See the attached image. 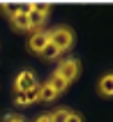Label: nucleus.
Here are the masks:
<instances>
[{
	"label": "nucleus",
	"instance_id": "nucleus-4",
	"mask_svg": "<svg viewBox=\"0 0 113 122\" xmlns=\"http://www.w3.org/2000/svg\"><path fill=\"white\" fill-rule=\"evenodd\" d=\"M35 88H37V76H35V71H30V69L19 71V76L14 78V90L16 92H28V90H35Z\"/></svg>",
	"mask_w": 113,
	"mask_h": 122
},
{
	"label": "nucleus",
	"instance_id": "nucleus-11",
	"mask_svg": "<svg viewBox=\"0 0 113 122\" xmlns=\"http://www.w3.org/2000/svg\"><path fill=\"white\" fill-rule=\"evenodd\" d=\"M46 83H48V85H51V88H53V90H55V92H58V95H60V92H65V90H67V88H69V85H67V83H65V81H62V78H58V76H55V74H53V76H51V78H48V81H46Z\"/></svg>",
	"mask_w": 113,
	"mask_h": 122
},
{
	"label": "nucleus",
	"instance_id": "nucleus-7",
	"mask_svg": "<svg viewBox=\"0 0 113 122\" xmlns=\"http://www.w3.org/2000/svg\"><path fill=\"white\" fill-rule=\"evenodd\" d=\"M14 102H16V106H30V104L39 102V85L35 90H28V92H16Z\"/></svg>",
	"mask_w": 113,
	"mask_h": 122
},
{
	"label": "nucleus",
	"instance_id": "nucleus-12",
	"mask_svg": "<svg viewBox=\"0 0 113 122\" xmlns=\"http://www.w3.org/2000/svg\"><path fill=\"white\" fill-rule=\"evenodd\" d=\"M67 115H69V111L67 108H55L53 113H48V117H51V122H65Z\"/></svg>",
	"mask_w": 113,
	"mask_h": 122
},
{
	"label": "nucleus",
	"instance_id": "nucleus-10",
	"mask_svg": "<svg viewBox=\"0 0 113 122\" xmlns=\"http://www.w3.org/2000/svg\"><path fill=\"white\" fill-rule=\"evenodd\" d=\"M39 55H42V58H44V60H55V58H58V55H60V51H58V48L53 46V44H51V41H48L46 46H44V48H42V51H39Z\"/></svg>",
	"mask_w": 113,
	"mask_h": 122
},
{
	"label": "nucleus",
	"instance_id": "nucleus-5",
	"mask_svg": "<svg viewBox=\"0 0 113 122\" xmlns=\"http://www.w3.org/2000/svg\"><path fill=\"white\" fill-rule=\"evenodd\" d=\"M9 21H12V28L14 30H30L28 25V16H26V7H16L12 14H9Z\"/></svg>",
	"mask_w": 113,
	"mask_h": 122
},
{
	"label": "nucleus",
	"instance_id": "nucleus-1",
	"mask_svg": "<svg viewBox=\"0 0 113 122\" xmlns=\"http://www.w3.org/2000/svg\"><path fill=\"white\" fill-rule=\"evenodd\" d=\"M48 41L58 48L60 53H62V51H69V48H72V44H74V32L69 30V28L58 25V28H53V30L48 32Z\"/></svg>",
	"mask_w": 113,
	"mask_h": 122
},
{
	"label": "nucleus",
	"instance_id": "nucleus-2",
	"mask_svg": "<svg viewBox=\"0 0 113 122\" xmlns=\"http://www.w3.org/2000/svg\"><path fill=\"white\" fill-rule=\"evenodd\" d=\"M79 71H81V65L76 58H65V60L58 65V69H55V76L58 78H62V81L69 85L72 81H76L79 78Z\"/></svg>",
	"mask_w": 113,
	"mask_h": 122
},
{
	"label": "nucleus",
	"instance_id": "nucleus-14",
	"mask_svg": "<svg viewBox=\"0 0 113 122\" xmlns=\"http://www.w3.org/2000/svg\"><path fill=\"white\" fill-rule=\"evenodd\" d=\"M5 122H23V117H19V115H7Z\"/></svg>",
	"mask_w": 113,
	"mask_h": 122
},
{
	"label": "nucleus",
	"instance_id": "nucleus-3",
	"mask_svg": "<svg viewBox=\"0 0 113 122\" xmlns=\"http://www.w3.org/2000/svg\"><path fill=\"white\" fill-rule=\"evenodd\" d=\"M48 12L51 7L42 5V2H32V5L26 7V16H28V25L30 28H42V23L48 19Z\"/></svg>",
	"mask_w": 113,
	"mask_h": 122
},
{
	"label": "nucleus",
	"instance_id": "nucleus-8",
	"mask_svg": "<svg viewBox=\"0 0 113 122\" xmlns=\"http://www.w3.org/2000/svg\"><path fill=\"white\" fill-rule=\"evenodd\" d=\"M97 90H99V95L111 97V95H113V76H111V74H104V76L99 78V83H97Z\"/></svg>",
	"mask_w": 113,
	"mask_h": 122
},
{
	"label": "nucleus",
	"instance_id": "nucleus-15",
	"mask_svg": "<svg viewBox=\"0 0 113 122\" xmlns=\"http://www.w3.org/2000/svg\"><path fill=\"white\" fill-rule=\"evenodd\" d=\"M35 122H51V117H48V113H44V115H37Z\"/></svg>",
	"mask_w": 113,
	"mask_h": 122
},
{
	"label": "nucleus",
	"instance_id": "nucleus-6",
	"mask_svg": "<svg viewBox=\"0 0 113 122\" xmlns=\"http://www.w3.org/2000/svg\"><path fill=\"white\" fill-rule=\"evenodd\" d=\"M48 44V32H42V30H37V32L30 35V39H28V48L32 51V53L39 55V51Z\"/></svg>",
	"mask_w": 113,
	"mask_h": 122
},
{
	"label": "nucleus",
	"instance_id": "nucleus-13",
	"mask_svg": "<svg viewBox=\"0 0 113 122\" xmlns=\"http://www.w3.org/2000/svg\"><path fill=\"white\" fill-rule=\"evenodd\" d=\"M65 122H81V115H79V113H69Z\"/></svg>",
	"mask_w": 113,
	"mask_h": 122
},
{
	"label": "nucleus",
	"instance_id": "nucleus-9",
	"mask_svg": "<svg viewBox=\"0 0 113 122\" xmlns=\"http://www.w3.org/2000/svg\"><path fill=\"white\" fill-rule=\"evenodd\" d=\"M55 97H58V92H55L48 83H44V85L39 88V102H53Z\"/></svg>",
	"mask_w": 113,
	"mask_h": 122
}]
</instances>
